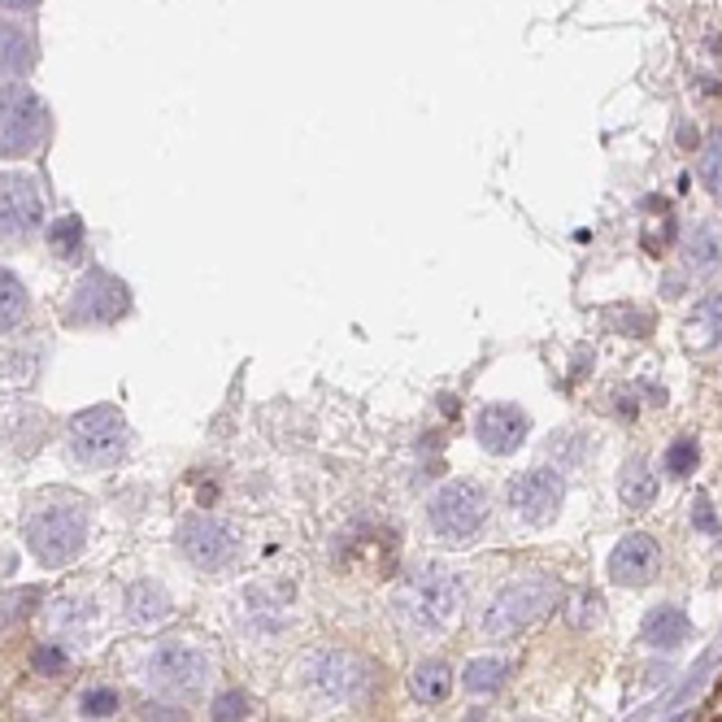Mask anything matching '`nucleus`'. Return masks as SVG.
<instances>
[{"mask_svg": "<svg viewBox=\"0 0 722 722\" xmlns=\"http://www.w3.org/2000/svg\"><path fill=\"white\" fill-rule=\"evenodd\" d=\"M688 257H692V266H701V270L722 266V232L719 227H710V223L692 227V236H688Z\"/></svg>", "mask_w": 722, "mask_h": 722, "instance_id": "22", "label": "nucleus"}, {"mask_svg": "<svg viewBox=\"0 0 722 722\" xmlns=\"http://www.w3.org/2000/svg\"><path fill=\"white\" fill-rule=\"evenodd\" d=\"M44 223V201L31 174L0 179V240H31Z\"/></svg>", "mask_w": 722, "mask_h": 722, "instance_id": "8", "label": "nucleus"}, {"mask_svg": "<svg viewBox=\"0 0 722 722\" xmlns=\"http://www.w3.org/2000/svg\"><path fill=\"white\" fill-rule=\"evenodd\" d=\"M26 287H22V279L13 274V270H4L0 266V336L4 331H13L22 318H26Z\"/></svg>", "mask_w": 722, "mask_h": 722, "instance_id": "20", "label": "nucleus"}, {"mask_svg": "<svg viewBox=\"0 0 722 722\" xmlns=\"http://www.w3.org/2000/svg\"><path fill=\"white\" fill-rule=\"evenodd\" d=\"M557 601H562L557 579H549V575H540V579H522V584L505 588L496 601L487 605V613H483V631L509 640V635L535 627V622H540V618H544Z\"/></svg>", "mask_w": 722, "mask_h": 722, "instance_id": "3", "label": "nucleus"}, {"mask_svg": "<svg viewBox=\"0 0 722 722\" xmlns=\"http://www.w3.org/2000/svg\"><path fill=\"white\" fill-rule=\"evenodd\" d=\"M126 418L114 405H92L70 418V458L88 471H110L126 453Z\"/></svg>", "mask_w": 722, "mask_h": 722, "instance_id": "2", "label": "nucleus"}, {"mask_svg": "<svg viewBox=\"0 0 722 722\" xmlns=\"http://www.w3.org/2000/svg\"><path fill=\"white\" fill-rule=\"evenodd\" d=\"M179 549H183V557H188L196 571H223V566L236 557V535H232L223 522L196 514V518H188V522L179 527Z\"/></svg>", "mask_w": 722, "mask_h": 722, "instance_id": "10", "label": "nucleus"}, {"mask_svg": "<svg viewBox=\"0 0 722 722\" xmlns=\"http://www.w3.org/2000/svg\"><path fill=\"white\" fill-rule=\"evenodd\" d=\"M562 500H566V480L557 471H549V466L522 471L518 480L509 483V505L518 509V518H527L535 527L540 522H553L557 509H562Z\"/></svg>", "mask_w": 722, "mask_h": 722, "instance_id": "9", "label": "nucleus"}, {"mask_svg": "<svg viewBox=\"0 0 722 722\" xmlns=\"http://www.w3.org/2000/svg\"><path fill=\"white\" fill-rule=\"evenodd\" d=\"M126 309H131L126 283L114 279V274H105V270H92V274L79 279V287H75V296L66 305V318L75 327H110V323H119Z\"/></svg>", "mask_w": 722, "mask_h": 722, "instance_id": "6", "label": "nucleus"}, {"mask_svg": "<svg viewBox=\"0 0 722 722\" xmlns=\"http://www.w3.org/2000/svg\"><path fill=\"white\" fill-rule=\"evenodd\" d=\"M26 544L40 557V566L57 571L70 566L88 544V518L75 500H48L26 518Z\"/></svg>", "mask_w": 722, "mask_h": 722, "instance_id": "1", "label": "nucleus"}, {"mask_svg": "<svg viewBox=\"0 0 722 722\" xmlns=\"http://www.w3.org/2000/svg\"><path fill=\"white\" fill-rule=\"evenodd\" d=\"M475 431H480V444L487 453H500L505 458V453L522 449L531 422H527V414L518 405H487L480 414V422H475Z\"/></svg>", "mask_w": 722, "mask_h": 722, "instance_id": "14", "label": "nucleus"}, {"mask_svg": "<svg viewBox=\"0 0 722 722\" xmlns=\"http://www.w3.org/2000/svg\"><path fill=\"white\" fill-rule=\"evenodd\" d=\"M35 66V35L22 22L0 18V79H22Z\"/></svg>", "mask_w": 722, "mask_h": 722, "instance_id": "16", "label": "nucleus"}, {"mask_svg": "<svg viewBox=\"0 0 722 722\" xmlns=\"http://www.w3.org/2000/svg\"><path fill=\"white\" fill-rule=\"evenodd\" d=\"M48 135V110L26 83H0V157H26Z\"/></svg>", "mask_w": 722, "mask_h": 722, "instance_id": "4", "label": "nucleus"}, {"mask_svg": "<svg viewBox=\"0 0 722 722\" xmlns=\"http://www.w3.org/2000/svg\"><path fill=\"white\" fill-rule=\"evenodd\" d=\"M697 174H701V183H706L714 196H722V135L710 144V148H706V157H701Z\"/></svg>", "mask_w": 722, "mask_h": 722, "instance_id": "29", "label": "nucleus"}, {"mask_svg": "<svg viewBox=\"0 0 722 722\" xmlns=\"http://www.w3.org/2000/svg\"><path fill=\"white\" fill-rule=\"evenodd\" d=\"M31 670H35V675H53V679H57V675H66V670H70V657H66L57 644H40V648L31 653Z\"/></svg>", "mask_w": 722, "mask_h": 722, "instance_id": "28", "label": "nucleus"}, {"mask_svg": "<svg viewBox=\"0 0 722 722\" xmlns=\"http://www.w3.org/2000/svg\"><path fill=\"white\" fill-rule=\"evenodd\" d=\"M462 684H466V692H496L505 684V662L500 657H475V662H466Z\"/></svg>", "mask_w": 722, "mask_h": 722, "instance_id": "24", "label": "nucleus"}, {"mask_svg": "<svg viewBox=\"0 0 722 722\" xmlns=\"http://www.w3.org/2000/svg\"><path fill=\"white\" fill-rule=\"evenodd\" d=\"M462 593H466V588H462V579H458L449 566H427L422 575L409 579V588H405V609L418 613V622L440 627V622H449V618L458 613Z\"/></svg>", "mask_w": 722, "mask_h": 722, "instance_id": "7", "label": "nucleus"}, {"mask_svg": "<svg viewBox=\"0 0 722 722\" xmlns=\"http://www.w3.org/2000/svg\"><path fill=\"white\" fill-rule=\"evenodd\" d=\"M692 522H697L701 531H714V535H719V514H714L710 496H697V500H692Z\"/></svg>", "mask_w": 722, "mask_h": 722, "instance_id": "30", "label": "nucleus"}, {"mask_svg": "<svg viewBox=\"0 0 722 722\" xmlns=\"http://www.w3.org/2000/svg\"><path fill=\"white\" fill-rule=\"evenodd\" d=\"M79 710H83L88 719H110V714H119V692H114V688H88V692L79 697Z\"/></svg>", "mask_w": 722, "mask_h": 722, "instance_id": "27", "label": "nucleus"}, {"mask_svg": "<svg viewBox=\"0 0 722 722\" xmlns=\"http://www.w3.org/2000/svg\"><path fill=\"white\" fill-rule=\"evenodd\" d=\"M409 692H414V701H422V706L449 701V692H453V670H449V662L422 657V662L409 670Z\"/></svg>", "mask_w": 722, "mask_h": 722, "instance_id": "17", "label": "nucleus"}, {"mask_svg": "<svg viewBox=\"0 0 722 722\" xmlns=\"http://www.w3.org/2000/svg\"><path fill=\"white\" fill-rule=\"evenodd\" d=\"M688 345L692 349H722V296L697 301L688 318Z\"/></svg>", "mask_w": 722, "mask_h": 722, "instance_id": "19", "label": "nucleus"}, {"mask_svg": "<svg viewBox=\"0 0 722 722\" xmlns=\"http://www.w3.org/2000/svg\"><path fill=\"white\" fill-rule=\"evenodd\" d=\"M126 605H131V618H139V622H161L170 613V597L157 584H135L126 593Z\"/></svg>", "mask_w": 722, "mask_h": 722, "instance_id": "21", "label": "nucleus"}, {"mask_svg": "<svg viewBox=\"0 0 722 722\" xmlns=\"http://www.w3.org/2000/svg\"><path fill=\"white\" fill-rule=\"evenodd\" d=\"M697 466H701V444H697L692 436H679V440L666 449V471H670L675 480H688Z\"/></svg>", "mask_w": 722, "mask_h": 722, "instance_id": "25", "label": "nucleus"}, {"mask_svg": "<svg viewBox=\"0 0 722 722\" xmlns=\"http://www.w3.org/2000/svg\"><path fill=\"white\" fill-rule=\"evenodd\" d=\"M487 522V492L471 480L444 483L431 500V531L440 540H471Z\"/></svg>", "mask_w": 722, "mask_h": 722, "instance_id": "5", "label": "nucleus"}, {"mask_svg": "<svg viewBox=\"0 0 722 722\" xmlns=\"http://www.w3.org/2000/svg\"><path fill=\"white\" fill-rule=\"evenodd\" d=\"M248 714H252V701H248V692H240V688L214 697V722H244Z\"/></svg>", "mask_w": 722, "mask_h": 722, "instance_id": "26", "label": "nucleus"}, {"mask_svg": "<svg viewBox=\"0 0 722 722\" xmlns=\"http://www.w3.org/2000/svg\"><path fill=\"white\" fill-rule=\"evenodd\" d=\"M314 688L327 692L331 701H358L370 692V666L361 662L358 653H345V648H331L314 662Z\"/></svg>", "mask_w": 722, "mask_h": 722, "instance_id": "12", "label": "nucleus"}, {"mask_svg": "<svg viewBox=\"0 0 722 722\" xmlns=\"http://www.w3.org/2000/svg\"><path fill=\"white\" fill-rule=\"evenodd\" d=\"M31 4H40V0H0V9H31Z\"/></svg>", "mask_w": 722, "mask_h": 722, "instance_id": "31", "label": "nucleus"}, {"mask_svg": "<svg viewBox=\"0 0 722 722\" xmlns=\"http://www.w3.org/2000/svg\"><path fill=\"white\" fill-rule=\"evenodd\" d=\"M48 248H53L61 261H75V257L83 252V218H75V214L57 218V223L48 227Z\"/></svg>", "mask_w": 722, "mask_h": 722, "instance_id": "23", "label": "nucleus"}, {"mask_svg": "<svg viewBox=\"0 0 722 722\" xmlns=\"http://www.w3.org/2000/svg\"><path fill=\"white\" fill-rule=\"evenodd\" d=\"M657 571H662V549H657V540L644 535V531L622 535V540L613 544V553H609V579H613L618 588H644V584L657 579Z\"/></svg>", "mask_w": 722, "mask_h": 722, "instance_id": "11", "label": "nucleus"}, {"mask_svg": "<svg viewBox=\"0 0 722 722\" xmlns=\"http://www.w3.org/2000/svg\"><path fill=\"white\" fill-rule=\"evenodd\" d=\"M688 631H692V622H688V613H684L679 605H657V609H648L644 622H640V640H644L648 648H662V653L679 648V644L688 640Z\"/></svg>", "mask_w": 722, "mask_h": 722, "instance_id": "15", "label": "nucleus"}, {"mask_svg": "<svg viewBox=\"0 0 722 722\" xmlns=\"http://www.w3.org/2000/svg\"><path fill=\"white\" fill-rule=\"evenodd\" d=\"M618 496H622L627 509H648V505L657 500V475H653V466H648L644 458H631V462L622 466Z\"/></svg>", "mask_w": 722, "mask_h": 722, "instance_id": "18", "label": "nucleus"}, {"mask_svg": "<svg viewBox=\"0 0 722 722\" xmlns=\"http://www.w3.org/2000/svg\"><path fill=\"white\" fill-rule=\"evenodd\" d=\"M205 675H210L205 653L201 648H188V644H166L148 662V679L157 688H166V692H192V688L205 684Z\"/></svg>", "mask_w": 722, "mask_h": 722, "instance_id": "13", "label": "nucleus"}]
</instances>
